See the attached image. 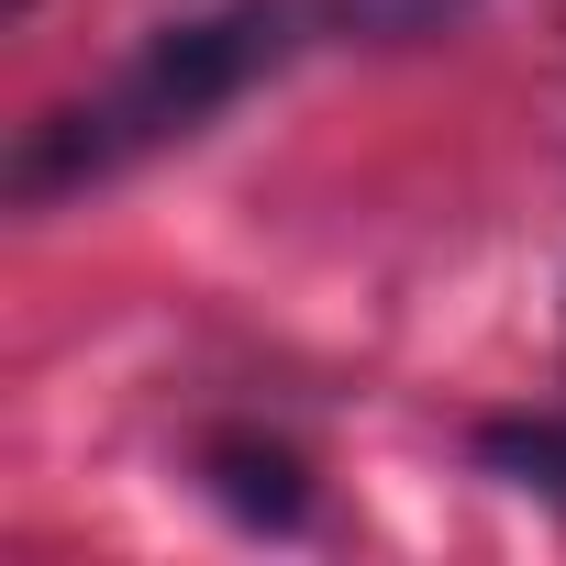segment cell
<instances>
[{
    "label": "cell",
    "instance_id": "1",
    "mask_svg": "<svg viewBox=\"0 0 566 566\" xmlns=\"http://www.w3.org/2000/svg\"><path fill=\"white\" fill-rule=\"evenodd\" d=\"M467 0H211V12H178L156 23L90 101H56L45 123H23V145L0 156V189L12 211H56L167 145H189L211 112H233L255 78L301 67L312 45H345V34H433L455 23Z\"/></svg>",
    "mask_w": 566,
    "mask_h": 566
},
{
    "label": "cell",
    "instance_id": "2",
    "mask_svg": "<svg viewBox=\"0 0 566 566\" xmlns=\"http://www.w3.org/2000/svg\"><path fill=\"white\" fill-rule=\"evenodd\" d=\"M189 467H200V489H211L244 533H301V522H312V455L277 444L266 422H211Z\"/></svg>",
    "mask_w": 566,
    "mask_h": 566
},
{
    "label": "cell",
    "instance_id": "3",
    "mask_svg": "<svg viewBox=\"0 0 566 566\" xmlns=\"http://www.w3.org/2000/svg\"><path fill=\"white\" fill-rule=\"evenodd\" d=\"M467 455H478L500 489H522V500H555V511H566V411H500V422H478V433H467Z\"/></svg>",
    "mask_w": 566,
    "mask_h": 566
},
{
    "label": "cell",
    "instance_id": "4",
    "mask_svg": "<svg viewBox=\"0 0 566 566\" xmlns=\"http://www.w3.org/2000/svg\"><path fill=\"white\" fill-rule=\"evenodd\" d=\"M0 23H34V0H0Z\"/></svg>",
    "mask_w": 566,
    "mask_h": 566
}]
</instances>
